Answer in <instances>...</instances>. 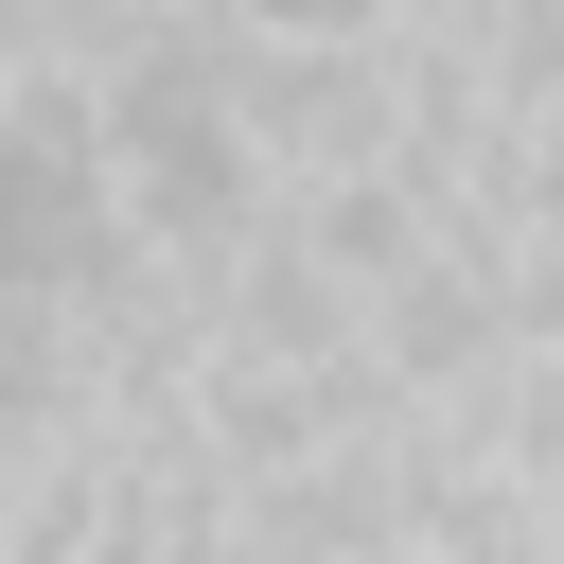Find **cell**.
<instances>
[{
  "instance_id": "6da1fadb",
  "label": "cell",
  "mask_w": 564,
  "mask_h": 564,
  "mask_svg": "<svg viewBox=\"0 0 564 564\" xmlns=\"http://www.w3.org/2000/svg\"><path fill=\"white\" fill-rule=\"evenodd\" d=\"M88 176H106V212H123V247L159 282H212L264 229V159H247V106H229V35L194 0L141 53L88 70Z\"/></svg>"
},
{
  "instance_id": "7a4b0ae2",
  "label": "cell",
  "mask_w": 564,
  "mask_h": 564,
  "mask_svg": "<svg viewBox=\"0 0 564 564\" xmlns=\"http://www.w3.org/2000/svg\"><path fill=\"white\" fill-rule=\"evenodd\" d=\"M212 35H247V53H370V35H405V0H194Z\"/></svg>"
}]
</instances>
